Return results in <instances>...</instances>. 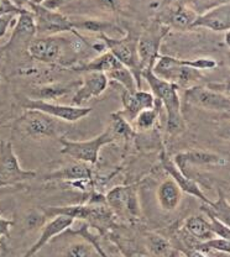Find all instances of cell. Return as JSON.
<instances>
[{
	"label": "cell",
	"mask_w": 230,
	"mask_h": 257,
	"mask_svg": "<svg viewBox=\"0 0 230 257\" xmlns=\"http://www.w3.org/2000/svg\"><path fill=\"white\" fill-rule=\"evenodd\" d=\"M99 2H100V7L109 10V12H113L117 9V0H99Z\"/></svg>",
	"instance_id": "obj_44"
},
{
	"label": "cell",
	"mask_w": 230,
	"mask_h": 257,
	"mask_svg": "<svg viewBox=\"0 0 230 257\" xmlns=\"http://www.w3.org/2000/svg\"><path fill=\"white\" fill-rule=\"evenodd\" d=\"M200 211L203 214H212L214 218H216L219 221L230 227V202L221 189L218 191L216 200H210L209 204H203L202 203Z\"/></svg>",
	"instance_id": "obj_27"
},
{
	"label": "cell",
	"mask_w": 230,
	"mask_h": 257,
	"mask_svg": "<svg viewBox=\"0 0 230 257\" xmlns=\"http://www.w3.org/2000/svg\"><path fill=\"white\" fill-rule=\"evenodd\" d=\"M127 257H154L149 251H141V250H134L127 253Z\"/></svg>",
	"instance_id": "obj_45"
},
{
	"label": "cell",
	"mask_w": 230,
	"mask_h": 257,
	"mask_svg": "<svg viewBox=\"0 0 230 257\" xmlns=\"http://www.w3.org/2000/svg\"><path fill=\"white\" fill-rule=\"evenodd\" d=\"M106 203L114 211L119 214H128L130 216L139 215V203L134 187H115L105 197Z\"/></svg>",
	"instance_id": "obj_17"
},
{
	"label": "cell",
	"mask_w": 230,
	"mask_h": 257,
	"mask_svg": "<svg viewBox=\"0 0 230 257\" xmlns=\"http://www.w3.org/2000/svg\"><path fill=\"white\" fill-rule=\"evenodd\" d=\"M21 10H23V8L18 7L13 0H0V16L7 14L19 15Z\"/></svg>",
	"instance_id": "obj_38"
},
{
	"label": "cell",
	"mask_w": 230,
	"mask_h": 257,
	"mask_svg": "<svg viewBox=\"0 0 230 257\" xmlns=\"http://www.w3.org/2000/svg\"><path fill=\"white\" fill-rule=\"evenodd\" d=\"M148 248L154 257H171L173 252L170 241L156 234L148 236Z\"/></svg>",
	"instance_id": "obj_30"
},
{
	"label": "cell",
	"mask_w": 230,
	"mask_h": 257,
	"mask_svg": "<svg viewBox=\"0 0 230 257\" xmlns=\"http://www.w3.org/2000/svg\"><path fill=\"white\" fill-rule=\"evenodd\" d=\"M46 218L56 215H66L72 219L90 220L92 223H106L110 219V213L106 208L98 205H69V207H47L44 209Z\"/></svg>",
	"instance_id": "obj_13"
},
{
	"label": "cell",
	"mask_w": 230,
	"mask_h": 257,
	"mask_svg": "<svg viewBox=\"0 0 230 257\" xmlns=\"http://www.w3.org/2000/svg\"><path fill=\"white\" fill-rule=\"evenodd\" d=\"M182 189L172 178L162 182L157 188V200L162 210L173 211L182 202Z\"/></svg>",
	"instance_id": "obj_22"
},
{
	"label": "cell",
	"mask_w": 230,
	"mask_h": 257,
	"mask_svg": "<svg viewBox=\"0 0 230 257\" xmlns=\"http://www.w3.org/2000/svg\"><path fill=\"white\" fill-rule=\"evenodd\" d=\"M36 177L35 171L21 168L10 141L0 143V188L12 187L23 182L30 181Z\"/></svg>",
	"instance_id": "obj_7"
},
{
	"label": "cell",
	"mask_w": 230,
	"mask_h": 257,
	"mask_svg": "<svg viewBox=\"0 0 230 257\" xmlns=\"http://www.w3.org/2000/svg\"><path fill=\"white\" fill-rule=\"evenodd\" d=\"M225 44L230 48V31L225 32Z\"/></svg>",
	"instance_id": "obj_48"
},
{
	"label": "cell",
	"mask_w": 230,
	"mask_h": 257,
	"mask_svg": "<svg viewBox=\"0 0 230 257\" xmlns=\"http://www.w3.org/2000/svg\"><path fill=\"white\" fill-rule=\"evenodd\" d=\"M119 61L114 57L113 53H110L109 51L99 55L97 58L89 61L87 63H83L81 66H72L71 69L74 72H83V73H87V72H100V73H110L113 69L120 66Z\"/></svg>",
	"instance_id": "obj_26"
},
{
	"label": "cell",
	"mask_w": 230,
	"mask_h": 257,
	"mask_svg": "<svg viewBox=\"0 0 230 257\" xmlns=\"http://www.w3.org/2000/svg\"><path fill=\"white\" fill-rule=\"evenodd\" d=\"M109 79H113L114 82H118L119 84H122L124 87V89L129 90V92H135L138 90V85H136V80L134 78L132 71L129 68L124 66V64H120L119 67L113 69L110 73L106 74Z\"/></svg>",
	"instance_id": "obj_29"
},
{
	"label": "cell",
	"mask_w": 230,
	"mask_h": 257,
	"mask_svg": "<svg viewBox=\"0 0 230 257\" xmlns=\"http://www.w3.org/2000/svg\"><path fill=\"white\" fill-rule=\"evenodd\" d=\"M73 21V20H72ZM73 26L77 31L84 30L89 32H95V34H106L109 29L114 28L111 24L106 23V21L98 20V19H85L81 21H73Z\"/></svg>",
	"instance_id": "obj_32"
},
{
	"label": "cell",
	"mask_w": 230,
	"mask_h": 257,
	"mask_svg": "<svg viewBox=\"0 0 230 257\" xmlns=\"http://www.w3.org/2000/svg\"><path fill=\"white\" fill-rule=\"evenodd\" d=\"M187 7L191 8L198 16L205 14L216 7L230 3V0H186Z\"/></svg>",
	"instance_id": "obj_34"
},
{
	"label": "cell",
	"mask_w": 230,
	"mask_h": 257,
	"mask_svg": "<svg viewBox=\"0 0 230 257\" xmlns=\"http://www.w3.org/2000/svg\"><path fill=\"white\" fill-rule=\"evenodd\" d=\"M162 166H164L166 172L171 176V178L178 184V187L182 189V192L197 198V199L200 200L203 204H209L210 199L203 193L202 188H200L199 184L197 183L196 179L183 175L180 171V168L175 165V162H173L172 160L165 157L164 161H162Z\"/></svg>",
	"instance_id": "obj_20"
},
{
	"label": "cell",
	"mask_w": 230,
	"mask_h": 257,
	"mask_svg": "<svg viewBox=\"0 0 230 257\" xmlns=\"http://www.w3.org/2000/svg\"><path fill=\"white\" fill-rule=\"evenodd\" d=\"M216 136L221 140L230 141V120L221 122L216 128Z\"/></svg>",
	"instance_id": "obj_41"
},
{
	"label": "cell",
	"mask_w": 230,
	"mask_h": 257,
	"mask_svg": "<svg viewBox=\"0 0 230 257\" xmlns=\"http://www.w3.org/2000/svg\"><path fill=\"white\" fill-rule=\"evenodd\" d=\"M109 127H110L111 133H113L115 140L117 139L129 140V139H132L135 135V130H134L133 125L129 121H127L119 112L111 114V122Z\"/></svg>",
	"instance_id": "obj_28"
},
{
	"label": "cell",
	"mask_w": 230,
	"mask_h": 257,
	"mask_svg": "<svg viewBox=\"0 0 230 257\" xmlns=\"http://www.w3.org/2000/svg\"><path fill=\"white\" fill-rule=\"evenodd\" d=\"M92 170L88 167L85 163H74V165L66 166L61 170L52 172L46 177V179H52V181H63L74 183V182L83 181V179H92Z\"/></svg>",
	"instance_id": "obj_25"
},
{
	"label": "cell",
	"mask_w": 230,
	"mask_h": 257,
	"mask_svg": "<svg viewBox=\"0 0 230 257\" xmlns=\"http://www.w3.org/2000/svg\"><path fill=\"white\" fill-rule=\"evenodd\" d=\"M57 140L62 145L61 154L67 155L78 162L89 165H95L98 162L101 147L115 143V138L109 126L104 133L87 141H71L66 138H58Z\"/></svg>",
	"instance_id": "obj_5"
},
{
	"label": "cell",
	"mask_w": 230,
	"mask_h": 257,
	"mask_svg": "<svg viewBox=\"0 0 230 257\" xmlns=\"http://www.w3.org/2000/svg\"><path fill=\"white\" fill-rule=\"evenodd\" d=\"M184 231L191 239L204 242L214 237V234L210 229V223L205 215H193L184 220Z\"/></svg>",
	"instance_id": "obj_24"
},
{
	"label": "cell",
	"mask_w": 230,
	"mask_h": 257,
	"mask_svg": "<svg viewBox=\"0 0 230 257\" xmlns=\"http://www.w3.org/2000/svg\"><path fill=\"white\" fill-rule=\"evenodd\" d=\"M196 250L203 253L209 252V251H218V252L229 253L230 255V240L214 236L213 239L198 243Z\"/></svg>",
	"instance_id": "obj_33"
},
{
	"label": "cell",
	"mask_w": 230,
	"mask_h": 257,
	"mask_svg": "<svg viewBox=\"0 0 230 257\" xmlns=\"http://www.w3.org/2000/svg\"><path fill=\"white\" fill-rule=\"evenodd\" d=\"M208 29L214 32L230 31V3L216 7L205 14L198 16L192 29Z\"/></svg>",
	"instance_id": "obj_19"
},
{
	"label": "cell",
	"mask_w": 230,
	"mask_h": 257,
	"mask_svg": "<svg viewBox=\"0 0 230 257\" xmlns=\"http://www.w3.org/2000/svg\"><path fill=\"white\" fill-rule=\"evenodd\" d=\"M168 31L170 29L164 24H157V25L146 29L138 39V52L144 69L154 67L160 56L159 51L161 47L162 40Z\"/></svg>",
	"instance_id": "obj_11"
},
{
	"label": "cell",
	"mask_w": 230,
	"mask_h": 257,
	"mask_svg": "<svg viewBox=\"0 0 230 257\" xmlns=\"http://www.w3.org/2000/svg\"><path fill=\"white\" fill-rule=\"evenodd\" d=\"M109 78L105 73L100 72H87L83 76L82 84L73 94L72 105L82 106L83 103L89 101L90 99L98 98L105 92L108 88Z\"/></svg>",
	"instance_id": "obj_15"
},
{
	"label": "cell",
	"mask_w": 230,
	"mask_h": 257,
	"mask_svg": "<svg viewBox=\"0 0 230 257\" xmlns=\"http://www.w3.org/2000/svg\"><path fill=\"white\" fill-rule=\"evenodd\" d=\"M14 128L25 138L42 140L58 139L61 126L55 117L39 110H25L14 122Z\"/></svg>",
	"instance_id": "obj_4"
},
{
	"label": "cell",
	"mask_w": 230,
	"mask_h": 257,
	"mask_svg": "<svg viewBox=\"0 0 230 257\" xmlns=\"http://www.w3.org/2000/svg\"><path fill=\"white\" fill-rule=\"evenodd\" d=\"M173 162L180 168L183 175L189 176V167L192 166H212V167H224L228 165V159L223 155L215 152L204 151V150H189V151L178 152L173 157Z\"/></svg>",
	"instance_id": "obj_12"
},
{
	"label": "cell",
	"mask_w": 230,
	"mask_h": 257,
	"mask_svg": "<svg viewBox=\"0 0 230 257\" xmlns=\"http://www.w3.org/2000/svg\"><path fill=\"white\" fill-rule=\"evenodd\" d=\"M197 18L198 15L191 8L178 4L172 7V9L168 10L162 16L164 20H161V24H164L168 29H175V30H191Z\"/></svg>",
	"instance_id": "obj_21"
},
{
	"label": "cell",
	"mask_w": 230,
	"mask_h": 257,
	"mask_svg": "<svg viewBox=\"0 0 230 257\" xmlns=\"http://www.w3.org/2000/svg\"><path fill=\"white\" fill-rule=\"evenodd\" d=\"M13 225H14V221L2 218V215H0V239L3 236H9V231Z\"/></svg>",
	"instance_id": "obj_43"
},
{
	"label": "cell",
	"mask_w": 230,
	"mask_h": 257,
	"mask_svg": "<svg viewBox=\"0 0 230 257\" xmlns=\"http://www.w3.org/2000/svg\"><path fill=\"white\" fill-rule=\"evenodd\" d=\"M68 48L67 39L60 36H36L29 44L28 53L33 60L44 63H57Z\"/></svg>",
	"instance_id": "obj_10"
},
{
	"label": "cell",
	"mask_w": 230,
	"mask_h": 257,
	"mask_svg": "<svg viewBox=\"0 0 230 257\" xmlns=\"http://www.w3.org/2000/svg\"><path fill=\"white\" fill-rule=\"evenodd\" d=\"M204 215L207 216L208 220H209L210 229H212L214 236L221 237V239L230 240V227L226 226V225H224L223 223H221V221H219L216 218H214L212 214L205 213Z\"/></svg>",
	"instance_id": "obj_36"
},
{
	"label": "cell",
	"mask_w": 230,
	"mask_h": 257,
	"mask_svg": "<svg viewBox=\"0 0 230 257\" xmlns=\"http://www.w3.org/2000/svg\"><path fill=\"white\" fill-rule=\"evenodd\" d=\"M31 13L36 24V36H57L62 32L78 35L74 29L73 21L56 10L44 5H31Z\"/></svg>",
	"instance_id": "obj_6"
},
{
	"label": "cell",
	"mask_w": 230,
	"mask_h": 257,
	"mask_svg": "<svg viewBox=\"0 0 230 257\" xmlns=\"http://www.w3.org/2000/svg\"><path fill=\"white\" fill-rule=\"evenodd\" d=\"M23 108L25 110H39L55 117V119H60L67 122H76L83 117L88 116L92 112V108L63 105V104L51 103V101L37 100V99L30 98L24 99Z\"/></svg>",
	"instance_id": "obj_9"
},
{
	"label": "cell",
	"mask_w": 230,
	"mask_h": 257,
	"mask_svg": "<svg viewBox=\"0 0 230 257\" xmlns=\"http://www.w3.org/2000/svg\"><path fill=\"white\" fill-rule=\"evenodd\" d=\"M141 77L148 82L155 99H157L164 105L168 134L177 135L182 133L186 125H184V119L182 115V101L178 95L177 85L155 76L152 68L144 69Z\"/></svg>",
	"instance_id": "obj_1"
},
{
	"label": "cell",
	"mask_w": 230,
	"mask_h": 257,
	"mask_svg": "<svg viewBox=\"0 0 230 257\" xmlns=\"http://www.w3.org/2000/svg\"><path fill=\"white\" fill-rule=\"evenodd\" d=\"M122 101L123 110L118 112L132 125L139 112L145 110V109H151L156 105V99L154 94L143 89H138L135 92H129V90L124 89L122 94Z\"/></svg>",
	"instance_id": "obj_16"
},
{
	"label": "cell",
	"mask_w": 230,
	"mask_h": 257,
	"mask_svg": "<svg viewBox=\"0 0 230 257\" xmlns=\"http://www.w3.org/2000/svg\"><path fill=\"white\" fill-rule=\"evenodd\" d=\"M207 87L213 90H216V92L221 93V94L230 96V80H228V82H223V83H207Z\"/></svg>",
	"instance_id": "obj_42"
},
{
	"label": "cell",
	"mask_w": 230,
	"mask_h": 257,
	"mask_svg": "<svg viewBox=\"0 0 230 257\" xmlns=\"http://www.w3.org/2000/svg\"><path fill=\"white\" fill-rule=\"evenodd\" d=\"M36 37V24L34 15L30 10H21L18 15L17 21L13 26V34L10 40L2 50H14L17 47L28 48L29 44Z\"/></svg>",
	"instance_id": "obj_14"
},
{
	"label": "cell",
	"mask_w": 230,
	"mask_h": 257,
	"mask_svg": "<svg viewBox=\"0 0 230 257\" xmlns=\"http://www.w3.org/2000/svg\"><path fill=\"white\" fill-rule=\"evenodd\" d=\"M157 117H159V109L156 108V105L151 109H145V110L139 112V115L135 117V120H134V130H151V128L155 126V124H156Z\"/></svg>",
	"instance_id": "obj_31"
},
{
	"label": "cell",
	"mask_w": 230,
	"mask_h": 257,
	"mask_svg": "<svg viewBox=\"0 0 230 257\" xmlns=\"http://www.w3.org/2000/svg\"><path fill=\"white\" fill-rule=\"evenodd\" d=\"M24 2L29 3L31 7V5H42L45 2H46V0H24Z\"/></svg>",
	"instance_id": "obj_47"
},
{
	"label": "cell",
	"mask_w": 230,
	"mask_h": 257,
	"mask_svg": "<svg viewBox=\"0 0 230 257\" xmlns=\"http://www.w3.org/2000/svg\"><path fill=\"white\" fill-rule=\"evenodd\" d=\"M17 14H7L0 16V39H3L7 35L10 26H14L13 23L17 21Z\"/></svg>",
	"instance_id": "obj_39"
},
{
	"label": "cell",
	"mask_w": 230,
	"mask_h": 257,
	"mask_svg": "<svg viewBox=\"0 0 230 257\" xmlns=\"http://www.w3.org/2000/svg\"><path fill=\"white\" fill-rule=\"evenodd\" d=\"M152 72L156 77L173 83L177 88H188L198 85L200 80L204 79L202 72L191 67L183 66L180 58L171 57V56H159V58L152 67Z\"/></svg>",
	"instance_id": "obj_2"
},
{
	"label": "cell",
	"mask_w": 230,
	"mask_h": 257,
	"mask_svg": "<svg viewBox=\"0 0 230 257\" xmlns=\"http://www.w3.org/2000/svg\"><path fill=\"white\" fill-rule=\"evenodd\" d=\"M45 220H46V215L44 213H33L31 215L28 216V226L29 227H36L44 225Z\"/></svg>",
	"instance_id": "obj_40"
},
{
	"label": "cell",
	"mask_w": 230,
	"mask_h": 257,
	"mask_svg": "<svg viewBox=\"0 0 230 257\" xmlns=\"http://www.w3.org/2000/svg\"><path fill=\"white\" fill-rule=\"evenodd\" d=\"M73 221L74 219L66 215L53 216L49 223L44 225L40 237L36 240V242L29 248L28 252H26L23 257H34L40 250H42V247L46 246L53 237L62 234V232L66 231L67 229H69V227L72 226V224H73Z\"/></svg>",
	"instance_id": "obj_18"
},
{
	"label": "cell",
	"mask_w": 230,
	"mask_h": 257,
	"mask_svg": "<svg viewBox=\"0 0 230 257\" xmlns=\"http://www.w3.org/2000/svg\"><path fill=\"white\" fill-rule=\"evenodd\" d=\"M100 39L105 44L109 52L113 53L114 57L120 63L132 71L138 89H141V79H143L141 74H143L144 67L139 57L138 39L132 34H128L123 39H113L106 34H101Z\"/></svg>",
	"instance_id": "obj_3"
},
{
	"label": "cell",
	"mask_w": 230,
	"mask_h": 257,
	"mask_svg": "<svg viewBox=\"0 0 230 257\" xmlns=\"http://www.w3.org/2000/svg\"><path fill=\"white\" fill-rule=\"evenodd\" d=\"M95 253H97V250L93 247L90 242L73 243L67 248L63 257H94Z\"/></svg>",
	"instance_id": "obj_35"
},
{
	"label": "cell",
	"mask_w": 230,
	"mask_h": 257,
	"mask_svg": "<svg viewBox=\"0 0 230 257\" xmlns=\"http://www.w3.org/2000/svg\"><path fill=\"white\" fill-rule=\"evenodd\" d=\"M82 84L81 80L76 82H66V83H51V84L44 85L41 88H37L33 93L30 99H37V100H57V99L67 96L69 93L74 92ZM76 93V92H74Z\"/></svg>",
	"instance_id": "obj_23"
},
{
	"label": "cell",
	"mask_w": 230,
	"mask_h": 257,
	"mask_svg": "<svg viewBox=\"0 0 230 257\" xmlns=\"http://www.w3.org/2000/svg\"><path fill=\"white\" fill-rule=\"evenodd\" d=\"M183 103L194 108L230 114V96L210 89L207 85H193L184 90Z\"/></svg>",
	"instance_id": "obj_8"
},
{
	"label": "cell",
	"mask_w": 230,
	"mask_h": 257,
	"mask_svg": "<svg viewBox=\"0 0 230 257\" xmlns=\"http://www.w3.org/2000/svg\"><path fill=\"white\" fill-rule=\"evenodd\" d=\"M74 234H79L82 237H84L85 241H88V242L92 243L93 247H94L95 250H97V252L99 253V256H100V257H110V256L108 255V253L105 252V251L103 250V247H101V246H100V243L98 242L97 237H94L92 234H90V231H89V230H88L87 225H85V226L81 227V229H79L78 231L74 232Z\"/></svg>",
	"instance_id": "obj_37"
},
{
	"label": "cell",
	"mask_w": 230,
	"mask_h": 257,
	"mask_svg": "<svg viewBox=\"0 0 230 257\" xmlns=\"http://www.w3.org/2000/svg\"><path fill=\"white\" fill-rule=\"evenodd\" d=\"M183 252L184 255H186V257H208L205 253L200 252V251H197V250H184Z\"/></svg>",
	"instance_id": "obj_46"
}]
</instances>
